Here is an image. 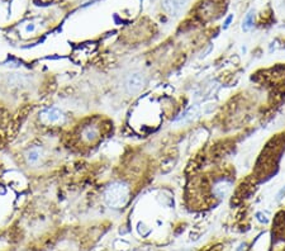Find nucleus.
Masks as SVG:
<instances>
[{
  "label": "nucleus",
  "instance_id": "obj_1",
  "mask_svg": "<svg viewBox=\"0 0 285 251\" xmlns=\"http://www.w3.org/2000/svg\"><path fill=\"white\" fill-rule=\"evenodd\" d=\"M104 197H106V200L109 206L113 208H121V207L125 206V203L129 199L128 185L122 181H116V183L110 184L107 188Z\"/></svg>",
  "mask_w": 285,
  "mask_h": 251
},
{
  "label": "nucleus",
  "instance_id": "obj_2",
  "mask_svg": "<svg viewBox=\"0 0 285 251\" xmlns=\"http://www.w3.org/2000/svg\"><path fill=\"white\" fill-rule=\"evenodd\" d=\"M146 81H147L146 80V75H144L143 72H141V71H135V72L129 74L128 76H127V79H125V90H127L128 94L135 95V94L140 93V91L143 89L144 85H146Z\"/></svg>",
  "mask_w": 285,
  "mask_h": 251
},
{
  "label": "nucleus",
  "instance_id": "obj_3",
  "mask_svg": "<svg viewBox=\"0 0 285 251\" xmlns=\"http://www.w3.org/2000/svg\"><path fill=\"white\" fill-rule=\"evenodd\" d=\"M39 118H41L42 122L47 126L58 125V123H62L65 121V114L61 109L52 107V108H47L43 112H41Z\"/></svg>",
  "mask_w": 285,
  "mask_h": 251
},
{
  "label": "nucleus",
  "instance_id": "obj_4",
  "mask_svg": "<svg viewBox=\"0 0 285 251\" xmlns=\"http://www.w3.org/2000/svg\"><path fill=\"white\" fill-rule=\"evenodd\" d=\"M219 12V5L215 0H205L199 5V16L203 20L213 19Z\"/></svg>",
  "mask_w": 285,
  "mask_h": 251
},
{
  "label": "nucleus",
  "instance_id": "obj_5",
  "mask_svg": "<svg viewBox=\"0 0 285 251\" xmlns=\"http://www.w3.org/2000/svg\"><path fill=\"white\" fill-rule=\"evenodd\" d=\"M231 188L232 181L226 179V178H222V179H219V180H217L213 184L212 192H213V194H214L215 197H218V198H224V197L230 193Z\"/></svg>",
  "mask_w": 285,
  "mask_h": 251
},
{
  "label": "nucleus",
  "instance_id": "obj_6",
  "mask_svg": "<svg viewBox=\"0 0 285 251\" xmlns=\"http://www.w3.org/2000/svg\"><path fill=\"white\" fill-rule=\"evenodd\" d=\"M81 140L85 143H93L96 140L99 139L100 129L99 127H96L95 125H88L85 126L81 131Z\"/></svg>",
  "mask_w": 285,
  "mask_h": 251
},
{
  "label": "nucleus",
  "instance_id": "obj_7",
  "mask_svg": "<svg viewBox=\"0 0 285 251\" xmlns=\"http://www.w3.org/2000/svg\"><path fill=\"white\" fill-rule=\"evenodd\" d=\"M45 156V152H43V148L38 147V146H35V147H31L27 150L26 152V161L28 165H37L39 164V161L43 159Z\"/></svg>",
  "mask_w": 285,
  "mask_h": 251
},
{
  "label": "nucleus",
  "instance_id": "obj_8",
  "mask_svg": "<svg viewBox=\"0 0 285 251\" xmlns=\"http://www.w3.org/2000/svg\"><path fill=\"white\" fill-rule=\"evenodd\" d=\"M186 0H163L162 7L170 16H178L185 5Z\"/></svg>",
  "mask_w": 285,
  "mask_h": 251
},
{
  "label": "nucleus",
  "instance_id": "obj_9",
  "mask_svg": "<svg viewBox=\"0 0 285 251\" xmlns=\"http://www.w3.org/2000/svg\"><path fill=\"white\" fill-rule=\"evenodd\" d=\"M199 113H200V108H199L198 104H194V106L189 107L181 116L178 117L177 122H192V121H194L199 116Z\"/></svg>",
  "mask_w": 285,
  "mask_h": 251
},
{
  "label": "nucleus",
  "instance_id": "obj_10",
  "mask_svg": "<svg viewBox=\"0 0 285 251\" xmlns=\"http://www.w3.org/2000/svg\"><path fill=\"white\" fill-rule=\"evenodd\" d=\"M253 24V20H252V12H250V13L247 14L246 18H245L244 20V29L245 31H249V29L251 28V26Z\"/></svg>",
  "mask_w": 285,
  "mask_h": 251
}]
</instances>
